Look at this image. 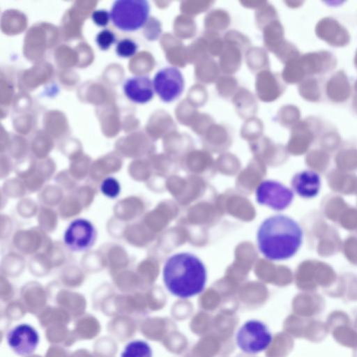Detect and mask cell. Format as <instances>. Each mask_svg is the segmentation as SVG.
I'll return each instance as SVG.
<instances>
[{
	"label": "cell",
	"mask_w": 357,
	"mask_h": 357,
	"mask_svg": "<svg viewBox=\"0 0 357 357\" xmlns=\"http://www.w3.org/2000/svg\"><path fill=\"white\" fill-rule=\"evenodd\" d=\"M93 22L98 26H106L111 19L110 13L103 9L94 10L91 15Z\"/></svg>",
	"instance_id": "cell-15"
},
{
	"label": "cell",
	"mask_w": 357,
	"mask_h": 357,
	"mask_svg": "<svg viewBox=\"0 0 357 357\" xmlns=\"http://www.w3.org/2000/svg\"><path fill=\"white\" fill-rule=\"evenodd\" d=\"M100 189L105 196L114 199L119 195L121 186L115 178L108 177L102 182Z\"/></svg>",
	"instance_id": "cell-13"
},
{
	"label": "cell",
	"mask_w": 357,
	"mask_h": 357,
	"mask_svg": "<svg viewBox=\"0 0 357 357\" xmlns=\"http://www.w3.org/2000/svg\"><path fill=\"white\" fill-rule=\"evenodd\" d=\"M150 6L146 0H117L114 2L110 16L113 24L124 31H134L146 22Z\"/></svg>",
	"instance_id": "cell-3"
},
{
	"label": "cell",
	"mask_w": 357,
	"mask_h": 357,
	"mask_svg": "<svg viewBox=\"0 0 357 357\" xmlns=\"http://www.w3.org/2000/svg\"><path fill=\"white\" fill-rule=\"evenodd\" d=\"M6 340L8 346L15 354L25 356L33 354L36 349L39 335L32 326L21 324L8 333Z\"/></svg>",
	"instance_id": "cell-8"
},
{
	"label": "cell",
	"mask_w": 357,
	"mask_h": 357,
	"mask_svg": "<svg viewBox=\"0 0 357 357\" xmlns=\"http://www.w3.org/2000/svg\"><path fill=\"white\" fill-rule=\"evenodd\" d=\"M96 41L100 49L107 50L115 43L116 36L112 31L103 29L97 34Z\"/></svg>",
	"instance_id": "cell-14"
},
{
	"label": "cell",
	"mask_w": 357,
	"mask_h": 357,
	"mask_svg": "<svg viewBox=\"0 0 357 357\" xmlns=\"http://www.w3.org/2000/svg\"><path fill=\"white\" fill-rule=\"evenodd\" d=\"M123 91L128 98L139 104L149 102L154 95L153 82L146 76H136L128 79L124 83Z\"/></svg>",
	"instance_id": "cell-9"
},
{
	"label": "cell",
	"mask_w": 357,
	"mask_h": 357,
	"mask_svg": "<svg viewBox=\"0 0 357 357\" xmlns=\"http://www.w3.org/2000/svg\"><path fill=\"white\" fill-rule=\"evenodd\" d=\"M154 91L165 102L177 99L183 93L185 86L181 72L173 66L158 70L153 80Z\"/></svg>",
	"instance_id": "cell-7"
},
{
	"label": "cell",
	"mask_w": 357,
	"mask_h": 357,
	"mask_svg": "<svg viewBox=\"0 0 357 357\" xmlns=\"http://www.w3.org/2000/svg\"><path fill=\"white\" fill-rule=\"evenodd\" d=\"M303 235L301 226L291 218L272 215L266 218L258 228V248L269 260H286L297 252L302 244Z\"/></svg>",
	"instance_id": "cell-1"
},
{
	"label": "cell",
	"mask_w": 357,
	"mask_h": 357,
	"mask_svg": "<svg viewBox=\"0 0 357 357\" xmlns=\"http://www.w3.org/2000/svg\"><path fill=\"white\" fill-rule=\"evenodd\" d=\"M137 44L128 38L119 40L116 45V53L121 57L132 56L137 51Z\"/></svg>",
	"instance_id": "cell-12"
},
{
	"label": "cell",
	"mask_w": 357,
	"mask_h": 357,
	"mask_svg": "<svg viewBox=\"0 0 357 357\" xmlns=\"http://www.w3.org/2000/svg\"><path fill=\"white\" fill-rule=\"evenodd\" d=\"M162 280L172 295L183 299L189 298L204 290L207 271L203 261L194 254L178 252L165 261Z\"/></svg>",
	"instance_id": "cell-2"
},
{
	"label": "cell",
	"mask_w": 357,
	"mask_h": 357,
	"mask_svg": "<svg viewBox=\"0 0 357 357\" xmlns=\"http://www.w3.org/2000/svg\"><path fill=\"white\" fill-rule=\"evenodd\" d=\"M151 346L143 340H133L128 342L123 349L121 357H152Z\"/></svg>",
	"instance_id": "cell-11"
},
{
	"label": "cell",
	"mask_w": 357,
	"mask_h": 357,
	"mask_svg": "<svg viewBox=\"0 0 357 357\" xmlns=\"http://www.w3.org/2000/svg\"><path fill=\"white\" fill-rule=\"evenodd\" d=\"M235 340L243 352L257 354L268 348L273 341V335L264 322L258 319H250L238 328Z\"/></svg>",
	"instance_id": "cell-4"
},
{
	"label": "cell",
	"mask_w": 357,
	"mask_h": 357,
	"mask_svg": "<svg viewBox=\"0 0 357 357\" xmlns=\"http://www.w3.org/2000/svg\"><path fill=\"white\" fill-rule=\"evenodd\" d=\"M291 185L300 197L311 199L316 197L320 190L321 178L312 170H304L293 176Z\"/></svg>",
	"instance_id": "cell-10"
},
{
	"label": "cell",
	"mask_w": 357,
	"mask_h": 357,
	"mask_svg": "<svg viewBox=\"0 0 357 357\" xmlns=\"http://www.w3.org/2000/svg\"><path fill=\"white\" fill-rule=\"evenodd\" d=\"M255 195L259 204L276 211L287 208L294 199V192L290 188L273 180L261 181L256 189Z\"/></svg>",
	"instance_id": "cell-6"
},
{
	"label": "cell",
	"mask_w": 357,
	"mask_h": 357,
	"mask_svg": "<svg viewBox=\"0 0 357 357\" xmlns=\"http://www.w3.org/2000/svg\"><path fill=\"white\" fill-rule=\"evenodd\" d=\"M96 238L95 226L90 220L85 218L73 220L63 234L64 244L69 250L76 252L90 249L95 243Z\"/></svg>",
	"instance_id": "cell-5"
}]
</instances>
